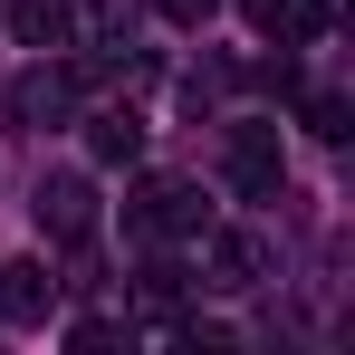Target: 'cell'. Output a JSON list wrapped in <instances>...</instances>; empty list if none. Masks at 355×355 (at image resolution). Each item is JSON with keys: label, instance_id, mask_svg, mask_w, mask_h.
Wrapping results in <instances>:
<instances>
[{"label": "cell", "instance_id": "5", "mask_svg": "<svg viewBox=\"0 0 355 355\" xmlns=\"http://www.w3.org/2000/svg\"><path fill=\"white\" fill-rule=\"evenodd\" d=\"M49 307H58L49 259H10V269H0V317H10V327H49Z\"/></svg>", "mask_w": 355, "mask_h": 355}, {"label": "cell", "instance_id": "3", "mask_svg": "<svg viewBox=\"0 0 355 355\" xmlns=\"http://www.w3.org/2000/svg\"><path fill=\"white\" fill-rule=\"evenodd\" d=\"M87 87H96V67H29L0 106H10V125H67L87 106Z\"/></svg>", "mask_w": 355, "mask_h": 355}, {"label": "cell", "instance_id": "10", "mask_svg": "<svg viewBox=\"0 0 355 355\" xmlns=\"http://www.w3.org/2000/svg\"><path fill=\"white\" fill-rule=\"evenodd\" d=\"M307 135H327V144H346V96H307Z\"/></svg>", "mask_w": 355, "mask_h": 355}, {"label": "cell", "instance_id": "4", "mask_svg": "<svg viewBox=\"0 0 355 355\" xmlns=\"http://www.w3.org/2000/svg\"><path fill=\"white\" fill-rule=\"evenodd\" d=\"M29 211H39V231L58 240V250H77V240L96 231V182L87 173H39V202Z\"/></svg>", "mask_w": 355, "mask_h": 355}, {"label": "cell", "instance_id": "11", "mask_svg": "<svg viewBox=\"0 0 355 355\" xmlns=\"http://www.w3.org/2000/svg\"><path fill=\"white\" fill-rule=\"evenodd\" d=\"M154 10H164V19H182V29H202V19H211L221 0H154Z\"/></svg>", "mask_w": 355, "mask_h": 355}, {"label": "cell", "instance_id": "9", "mask_svg": "<svg viewBox=\"0 0 355 355\" xmlns=\"http://www.w3.org/2000/svg\"><path fill=\"white\" fill-rule=\"evenodd\" d=\"M87 154H96V164H135V154H144V116H135V106H96V116H87Z\"/></svg>", "mask_w": 355, "mask_h": 355}, {"label": "cell", "instance_id": "7", "mask_svg": "<svg viewBox=\"0 0 355 355\" xmlns=\"http://www.w3.org/2000/svg\"><path fill=\"white\" fill-rule=\"evenodd\" d=\"M240 10H250V29H259V39H279V49L317 39V29L336 19V0H240Z\"/></svg>", "mask_w": 355, "mask_h": 355}, {"label": "cell", "instance_id": "8", "mask_svg": "<svg viewBox=\"0 0 355 355\" xmlns=\"http://www.w3.org/2000/svg\"><path fill=\"white\" fill-rule=\"evenodd\" d=\"M269 279V240L259 231H211V288H259Z\"/></svg>", "mask_w": 355, "mask_h": 355}, {"label": "cell", "instance_id": "2", "mask_svg": "<svg viewBox=\"0 0 355 355\" xmlns=\"http://www.w3.org/2000/svg\"><path fill=\"white\" fill-rule=\"evenodd\" d=\"M221 173H231L240 202H279V182H288V154H279V125H231L221 135Z\"/></svg>", "mask_w": 355, "mask_h": 355}, {"label": "cell", "instance_id": "1", "mask_svg": "<svg viewBox=\"0 0 355 355\" xmlns=\"http://www.w3.org/2000/svg\"><path fill=\"white\" fill-rule=\"evenodd\" d=\"M125 231L135 240H192L202 231V182H182V173L135 182V192H125Z\"/></svg>", "mask_w": 355, "mask_h": 355}, {"label": "cell", "instance_id": "6", "mask_svg": "<svg viewBox=\"0 0 355 355\" xmlns=\"http://www.w3.org/2000/svg\"><path fill=\"white\" fill-rule=\"evenodd\" d=\"M10 39L19 49H77V0H10Z\"/></svg>", "mask_w": 355, "mask_h": 355}]
</instances>
